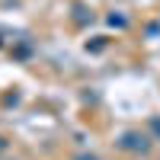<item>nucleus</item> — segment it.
<instances>
[{
	"label": "nucleus",
	"instance_id": "1",
	"mask_svg": "<svg viewBox=\"0 0 160 160\" xmlns=\"http://www.w3.org/2000/svg\"><path fill=\"white\" fill-rule=\"evenodd\" d=\"M125 148H131V151H144V148H148V138H144V135H125Z\"/></svg>",
	"mask_w": 160,
	"mask_h": 160
},
{
	"label": "nucleus",
	"instance_id": "2",
	"mask_svg": "<svg viewBox=\"0 0 160 160\" xmlns=\"http://www.w3.org/2000/svg\"><path fill=\"white\" fill-rule=\"evenodd\" d=\"M154 128H157V131H160V118H154Z\"/></svg>",
	"mask_w": 160,
	"mask_h": 160
}]
</instances>
